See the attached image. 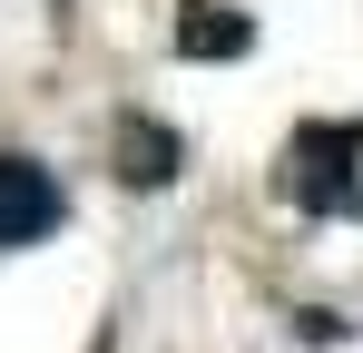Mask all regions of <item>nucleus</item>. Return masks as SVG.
I'll return each instance as SVG.
<instances>
[{
	"instance_id": "f257e3e1",
	"label": "nucleus",
	"mask_w": 363,
	"mask_h": 353,
	"mask_svg": "<svg viewBox=\"0 0 363 353\" xmlns=\"http://www.w3.org/2000/svg\"><path fill=\"white\" fill-rule=\"evenodd\" d=\"M285 196L304 216H363V118H314L285 147Z\"/></svg>"
},
{
	"instance_id": "f03ea898",
	"label": "nucleus",
	"mask_w": 363,
	"mask_h": 353,
	"mask_svg": "<svg viewBox=\"0 0 363 353\" xmlns=\"http://www.w3.org/2000/svg\"><path fill=\"white\" fill-rule=\"evenodd\" d=\"M60 216H69L60 176H50V167H30V157H0V255H10V245H40Z\"/></svg>"
},
{
	"instance_id": "7ed1b4c3",
	"label": "nucleus",
	"mask_w": 363,
	"mask_h": 353,
	"mask_svg": "<svg viewBox=\"0 0 363 353\" xmlns=\"http://www.w3.org/2000/svg\"><path fill=\"white\" fill-rule=\"evenodd\" d=\"M255 50V20L226 0H186L177 10V59H245Z\"/></svg>"
},
{
	"instance_id": "20e7f679",
	"label": "nucleus",
	"mask_w": 363,
	"mask_h": 353,
	"mask_svg": "<svg viewBox=\"0 0 363 353\" xmlns=\"http://www.w3.org/2000/svg\"><path fill=\"white\" fill-rule=\"evenodd\" d=\"M118 176L128 186H167V176H177V138H167L157 118H138V108L118 118Z\"/></svg>"
}]
</instances>
